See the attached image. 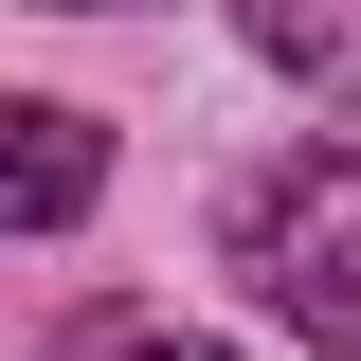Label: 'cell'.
I'll use <instances>...</instances> for the list:
<instances>
[{
    "mask_svg": "<svg viewBox=\"0 0 361 361\" xmlns=\"http://www.w3.org/2000/svg\"><path fill=\"white\" fill-rule=\"evenodd\" d=\"M217 271L307 361H361V145H271L217 199Z\"/></svg>",
    "mask_w": 361,
    "mask_h": 361,
    "instance_id": "1",
    "label": "cell"
},
{
    "mask_svg": "<svg viewBox=\"0 0 361 361\" xmlns=\"http://www.w3.org/2000/svg\"><path fill=\"white\" fill-rule=\"evenodd\" d=\"M109 199V127L54 90H0V235H73Z\"/></svg>",
    "mask_w": 361,
    "mask_h": 361,
    "instance_id": "2",
    "label": "cell"
},
{
    "mask_svg": "<svg viewBox=\"0 0 361 361\" xmlns=\"http://www.w3.org/2000/svg\"><path fill=\"white\" fill-rule=\"evenodd\" d=\"M235 37L307 90V127H361V0H235Z\"/></svg>",
    "mask_w": 361,
    "mask_h": 361,
    "instance_id": "3",
    "label": "cell"
},
{
    "mask_svg": "<svg viewBox=\"0 0 361 361\" xmlns=\"http://www.w3.org/2000/svg\"><path fill=\"white\" fill-rule=\"evenodd\" d=\"M37 361H235V343H217V325H163V307H73Z\"/></svg>",
    "mask_w": 361,
    "mask_h": 361,
    "instance_id": "4",
    "label": "cell"
},
{
    "mask_svg": "<svg viewBox=\"0 0 361 361\" xmlns=\"http://www.w3.org/2000/svg\"><path fill=\"white\" fill-rule=\"evenodd\" d=\"M54 18H127V0H54Z\"/></svg>",
    "mask_w": 361,
    "mask_h": 361,
    "instance_id": "5",
    "label": "cell"
}]
</instances>
